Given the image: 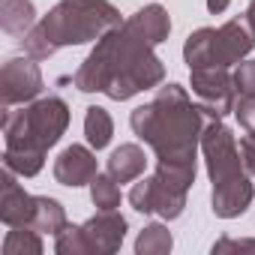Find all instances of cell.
Here are the masks:
<instances>
[{
    "instance_id": "6da1fadb",
    "label": "cell",
    "mask_w": 255,
    "mask_h": 255,
    "mask_svg": "<svg viewBox=\"0 0 255 255\" xmlns=\"http://www.w3.org/2000/svg\"><path fill=\"white\" fill-rule=\"evenodd\" d=\"M153 48L156 45L126 18L96 42V48L75 69L72 84L81 93H105L114 102H126L165 81V66Z\"/></svg>"
},
{
    "instance_id": "7a4b0ae2",
    "label": "cell",
    "mask_w": 255,
    "mask_h": 255,
    "mask_svg": "<svg viewBox=\"0 0 255 255\" xmlns=\"http://www.w3.org/2000/svg\"><path fill=\"white\" fill-rule=\"evenodd\" d=\"M210 117L219 114L207 105H195L180 84H165L147 105H138L129 114V126L156 153L159 165L195 174L201 132Z\"/></svg>"
},
{
    "instance_id": "3957f363",
    "label": "cell",
    "mask_w": 255,
    "mask_h": 255,
    "mask_svg": "<svg viewBox=\"0 0 255 255\" xmlns=\"http://www.w3.org/2000/svg\"><path fill=\"white\" fill-rule=\"evenodd\" d=\"M69 126V105L60 96L33 99L27 108H6L3 114V168L18 177H36Z\"/></svg>"
},
{
    "instance_id": "277c9868",
    "label": "cell",
    "mask_w": 255,
    "mask_h": 255,
    "mask_svg": "<svg viewBox=\"0 0 255 255\" xmlns=\"http://www.w3.org/2000/svg\"><path fill=\"white\" fill-rule=\"evenodd\" d=\"M120 24V12L108 0H60L48 9V15H42L39 24L24 33L21 45L33 60H45L66 45L99 42L108 30Z\"/></svg>"
},
{
    "instance_id": "5b68a950",
    "label": "cell",
    "mask_w": 255,
    "mask_h": 255,
    "mask_svg": "<svg viewBox=\"0 0 255 255\" xmlns=\"http://www.w3.org/2000/svg\"><path fill=\"white\" fill-rule=\"evenodd\" d=\"M255 48V36L246 18H231L222 27H198L183 42V60L189 69L201 66H237Z\"/></svg>"
},
{
    "instance_id": "8992f818",
    "label": "cell",
    "mask_w": 255,
    "mask_h": 255,
    "mask_svg": "<svg viewBox=\"0 0 255 255\" xmlns=\"http://www.w3.org/2000/svg\"><path fill=\"white\" fill-rule=\"evenodd\" d=\"M201 153H204V165H207V177L213 186L240 180V177H252L243 165L240 156V144L234 141L231 129L222 123V117H210L204 132H201Z\"/></svg>"
},
{
    "instance_id": "52a82bcc",
    "label": "cell",
    "mask_w": 255,
    "mask_h": 255,
    "mask_svg": "<svg viewBox=\"0 0 255 255\" xmlns=\"http://www.w3.org/2000/svg\"><path fill=\"white\" fill-rule=\"evenodd\" d=\"M186 192L183 186H177L174 180H168L165 174L153 171L150 177H141L132 189H129V204L138 213H156L165 222L180 219L186 210Z\"/></svg>"
},
{
    "instance_id": "ba28073f",
    "label": "cell",
    "mask_w": 255,
    "mask_h": 255,
    "mask_svg": "<svg viewBox=\"0 0 255 255\" xmlns=\"http://www.w3.org/2000/svg\"><path fill=\"white\" fill-rule=\"evenodd\" d=\"M42 93V72L36 66V60L27 57H9L0 69V99L3 108L21 105V102H33Z\"/></svg>"
},
{
    "instance_id": "9c48e42d",
    "label": "cell",
    "mask_w": 255,
    "mask_h": 255,
    "mask_svg": "<svg viewBox=\"0 0 255 255\" xmlns=\"http://www.w3.org/2000/svg\"><path fill=\"white\" fill-rule=\"evenodd\" d=\"M189 81H192V93L201 99V105L213 108L219 117H225L228 111H234L237 90H234V75L225 66L189 69Z\"/></svg>"
},
{
    "instance_id": "30bf717a",
    "label": "cell",
    "mask_w": 255,
    "mask_h": 255,
    "mask_svg": "<svg viewBox=\"0 0 255 255\" xmlns=\"http://www.w3.org/2000/svg\"><path fill=\"white\" fill-rule=\"evenodd\" d=\"M126 228L129 225H126V216L120 210H96V216H90L81 225L90 255H114L123 246Z\"/></svg>"
},
{
    "instance_id": "8fae6325",
    "label": "cell",
    "mask_w": 255,
    "mask_h": 255,
    "mask_svg": "<svg viewBox=\"0 0 255 255\" xmlns=\"http://www.w3.org/2000/svg\"><path fill=\"white\" fill-rule=\"evenodd\" d=\"M33 210H36V195L24 192V186L18 183V174L3 168V174H0V222L6 228L30 225Z\"/></svg>"
},
{
    "instance_id": "7c38bea8",
    "label": "cell",
    "mask_w": 255,
    "mask_h": 255,
    "mask_svg": "<svg viewBox=\"0 0 255 255\" xmlns=\"http://www.w3.org/2000/svg\"><path fill=\"white\" fill-rule=\"evenodd\" d=\"M96 153L93 147L84 144H69L60 150V156L54 159V180L60 186L78 189V186H90V180L96 177Z\"/></svg>"
},
{
    "instance_id": "4fadbf2b",
    "label": "cell",
    "mask_w": 255,
    "mask_h": 255,
    "mask_svg": "<svg viewBox=\"0 0 255 255\" xmlns=\"http://www.w3.org/2000/svg\"><path fill=\"white\" fill-rule=\"evenodd\" d=\"M252 198H255L252 177H240V180L213 186V192H210V210L219 219H237V216L246 213V207L252 204Z\"/></svg>"
},
{
    "instance_id": "5bb4252c",
    "label": "cell",
    "mask_w": 255,
    "mask_h": 255,
    "mask_svg": "<svg viewBox=\"0 0 255 255\" xmlns=\"http://www.w3.org/2000/svg\"><path fill=\"white\" fill-rule=\"evenodd\" d=\"M147 168V156L138 144H120L111 150L108 156V174L117 180V183H132L144 174Z\"/></svg>"
},
{
    "instance_id": "9a60e30c",
    "label": "cell",
    "mask_w": 255,
    "mask_h": 255,
    "mask_svg": "<svg viewBox=\"0 0 255 255\" xmlns=\"http://www.w3.org/2000/svg\"><path fill=\"white\" fill-rule=\"evenodd\" d=\"M129 21H132L153 45L165 42L168 33H171V18H168V9H165L162 3H147V6L135 9V12L129 15Z\"/></svg>"
},
{
    "instance_id": "2e32d148",
    "label": "cell",
    "mask_w": 255,
    "mask_h": 255,
    "mask_svg": "<svg viewBox=\"0 0 255 255\" xmlns=\"http://www.w3.org/2000/svg\"><path fill=\"white\" fill-rule=\"evenodd\" d=\"M36 24V6L30 0H3L0 6V27L9 36H24Z\"/></svg>"
},
{
    "instance_id": "e0dca14e",
    "label": "cell",
    "mask_w": 255,
    "mask_h": 255,
    "mask_svg": "<svg viewBox=\"0 0 255 255\" xmlns=\"http://www.w3.org/2000/svg\"><path fill=\"white\" fill-rule=\"evenodd\" d=\"M66 210L57 198H48V195H36V210H33V222L30 228H36L39 234H51L57 237L63 228H66Z\"/></svg>"
},
{
    "instance_id": "ac0fdd59",
    "label": "cell",
    "mask_w": 255,
    "mask_h": 255,
    "mask_svg": "<svg viewBox=\"0 0 255 255\" xmlns=\"http://www.w3.org/2000/svg\"><path fill=\"white\" fill-rule=\"evenodd\" d=\"M84 135H87V144L93 150H102V147L111 144L114 120H111V114L102 105H90L87 108V114H84Z\"/></svg>"
},
{
    "instance_id": "d6986e66",
    "label": "cell",
    "mask_w": 255,
    "mask_h": 255,
    "mask_svg": "<svg viewBox=\"0 0 255 255\" xmlns=\"http://www.w3.org/2000/svg\"><path fill=\"white\" fill-rule=\"evenodd\" d=\"M174 246L171 231L162 222H150L147 228H141L138 240H135V255H168Z\"/></svg>"
},
{
    "instance_id": "ffe728a7",
    "label": "cell",
    "mask_w": 255,
    "mask_h": 255,
    "mask_svg": "<svg viewBox=\"0 0 255 255\" xmlns=\"http://www.w3.org/2000/svg\"><path fill=\"white\" fill-rule=\"evenodd\" d=\"M3 255H42V237L30 225H15L3 237Z\"/></svg>"
},
{
    "instance_id": "44dd1931",
    "label": "cell",
    "mask_w": 255,
    "mask_h": 255,
    "mask_svg": "<svg viewBox=\"0 0 255 255\" xmlns=\"http://www.w3.org/2000/svg\"><path fill=\"white\" fill-rule=\"evenodd\" d=\"M90 201L96 210H117L120 207V186L117 180L105 171L90 180Z\"/></svg>"
},
{
    "instance_id": "7402d4cb",
    "label": "cell",
    "mask_w": 255,
    "mask_h": 255,
    "mask_svg": "<svg viewBox=\"0 0 255 255\" xmlns=\"http://www.w3.org/2000/svg\"><path fill=\"white\" fill-rule=\"evenodd\" d=\"M54 252H57V255H90L81 225H66V228L54 237Z\"/></svg>"
},
{
    "instance_id": "603a6c76",
    "label": "cell",
    "mask_w": 255,
    "mask_h": 255,
    "mask_svg": "<svg viewBox=\"0 0 255 255\" xmlns=\"http://www.w3.org/2000/svg\"><path fill=\"white\" fill-rule=\"evenodd\" d=\"M231 75L237 96H255V60H240Z\"/></svg>"
},
{
    "instance_id": "cb8c5ba5",
    "label": "cell",
    "mask_w": 255,
    "mask_h": 255,
    "mask_svg": "<svg viewBox=\"0 0 255 255\" xmlns=\"http://www.w3.org/2000/svg\"><path fill=\"white\" fill-rule=\"evenodd\" d=\"M240 123V129L246 135H255V96H237L234 111H231Z\"/></svg>"
},
{
    "instance_id": "d4e9b609",
    "label": "cell",
    "mask_w": 255,
    "mask_h": 255,
    "mask_svg": "<svg viewBox=\"0 0 255 255\" xmlns=\"http://www.w3.org/2000/svg\"><path fill=\"white\" fill-rule=\"evenodd\" d=\"M243 249H252L255 252V240H234V237H222V240H216L213 243V255L216 252H243Z\"/></svg>"
},
{
    "instance_id": "484cf974",
    "label": "cell",
    "mask_w": 255,
    "mask_h": 255,
    "mask_svg": "<svg viewBox=\"0 0 255 255\" xmlns=\"http://www.w3.org/2000/svg\"><path fill=\"white\" fill-rule=\"evenodd\" d=\"M240 156H243L246 171L255 177V135H243L240 138Z\"/></svg>"
},
{
    "instance_id": "4316f807",
    "label": "cell",
    "mask_w": 255,
    "mask_h": 255,
    "mask_svg": "<svg viewBox=\"0 0 255 255\" xmlns=\"http://www.w3.org/2000/svg\"><path fill=\"white\" fill-rule=\"evenodd\" d=\"M228 3H231V0H207V9H210L213 15H219V12L228 9Z\"/></svg>"
},
{
    "instance_id": "83f0119b",
    "label": "cell",
    "mask_w": 255,
    "mask_h": 255,
    "mask_svg": "<svg viewBox=\"0 0 255 255\" xmlns=\"http://www.w3.org/2000/svg\"><path fill=\"white\" fill-rule=\"evenodd\" d=\"M243 18H246V24H249V30H252V36H255V0H249V6H246V12H243Z\"/></svg>"
}]
</instances>
